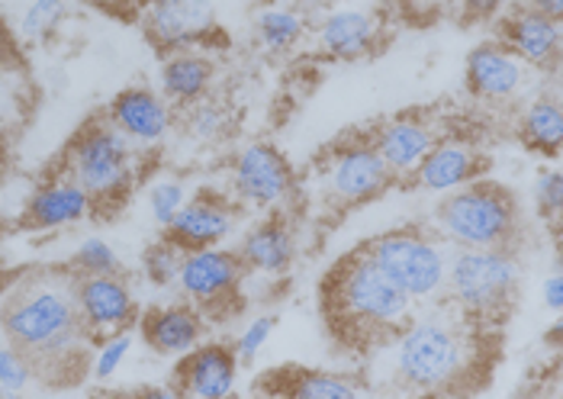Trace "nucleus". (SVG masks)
Returning <instances> with one entry per match:
<instances>
[{
    "instance_id": "obj_1",
    "label": "nucleus",
    "mask_w": 563,
    "mask_h": 399,
    "mask_svg": "<svg viewBox=\"0 0 563 399\" xmlns=\"http://www.w3.org/2000/svg\"><path fill=\"white\" fill-rule=\"evenodd\" d=\"M0 332L45 380L81 370L90 335L78 315L75 270L43 267L20 277L3 297Z\"/></svg>"
},
{
    "instance_id": "obj_2",
    "label": "nucleus",
    "mask_w": 563,
    "mask_h": 399,
    "mask_svg": "<svg viewBox=\"0 0 563 399\" xmlns=\"http://www.w3.org/2000/svg\"><path fill=\"white\" fill-rule=\"evenodd\" d=\"M486 325L454 303L409 319L393 339V377L412 394H464L479 377Z\"/></svg>"
},
{
    "instance_id": "obj_3",
    "label": "nucleus",
    "mask_w": 563,
    "mask_h": 399,
    "mask_svg": "<svg viewBox=\"0 0 563 399\" xmlns=\"http://www.w3.org/2000/svg\"><path fill=\"white\" fill-rule=\"evenodd\" d=\"M319 297L332 339L354 352L390 345L412 319V300L377 267L364 245L332 265Z\"/></svg>"
},
{
    "instance_id": "obj_4",
    "label": "nucleus",
    "mask_w": 563,
    "mask_h": 399,
    "mask_svg": "<svg viewBox=\"0 0 563 399\" xmlns=\"http://www.w3.org/2000/svg\"><path fill=\"white\" fill-rule=\"evenodd\" d=\"M434 232L454 248H512L521 232L519 200L496 180H471L441 197Z\"/></svg>"
},
{
    "instance_id": "obj_5",
    "label": "nucleus",
    "mask_w": 563,
    "mask_h": 399,
    "mask_svg": "<svg viewBox=\"0 0 563 399\" xmlns=\"http://www.w3.org/2000/svg\"><path fill=\"white\" fill-rule=\"evenodd\" d=\"M62 171L90 193L93 207H120L139 180V148L107 117L87 120L65 148Z\"/></svg>"
},
{
    "instance_id": "obj_6",
    "label": "nucleus",
    "mask_w": 563,
    "mask_h": 399,
    "mask_svg": "<svg viewBox=\"0 0 563 399\" xmlns=\"http://www.w3.org/2000/svg\"><path fill=\"white\" fill-rule=\"evenodd\" d=\"M521 265L512 248H454L448 255L444 293L483 325H499L519 293Z\"/></svg>"
},
{
    "instance_id": "obj_7",
    "label": "nucleus",
    "mask_w": 563,
    "mask_h": 399,
    "mask_svg": "<svg viewBox=\"0 0 563 399\" xmlns=\"http://www.w3.org/2000/svg\"><path fill=\"white\" fill-rule=\"evenodd\" d=\"M364 248L412 303H429L444 293L451 245L432 229L399 225L374 235Z\"/></svg>"
},
{
    "instance_id": "obj_8",
    "label": "nucleus",
    "mask_w": 563,
    "mask_h": 399,
    "mask_svg": "<svg viewBox=\"0 0 563 399\" xmlns=\"http://www.w3.org/2000/svg\"><path fill=\"white\" fill-rule=\"evenodd\" d=\"M245 277L249 267L242 265L239 252L213 245V248L184 252L174 287L203 315H229L242 300Z\"/></svg>"
},
{
    "instance_id": "obj_9",
    "label": "nucleus",
    "mask_w": 563,
    "mask_h": 399,
    "mask_svg": "<svg viewBox=\"0 0 563 399\" xmlns=\"http://www.w3.org/2000/svg\"><path fill=\"white\" fill-rule=\"evenodd\" d=\"M322 180H325V193L339 207H364L396 184L384 158L377 155L371 135L345 138V142L332 145L322 162Z\"/></svg>"
},
{
    "instance_id": "obj_10",
    "label": "nucleus",
    "mask_w": 563,
    "mask_h": 399,
    "mask_svg": "<svg viewBox=\"0 0 563 399\" xmlns=\"http://www.w3.org/2000/svg\"><path fill=\"white\" fill-rule=\"evenodd\" d=\"M232 190L242 207L280 210L297 193V171L271 142H252L232 162Z\"/></svg>"
},
{
    "instance_id": "obj_11",
    "label": "nucleus",
    "mask_w": 563,
    "mask_h": 399,
    "mask_svg": "<svg viewBox=\"0 0 563 399\" xmlns=\"http://www.w3.org/2000/svg\"><path fill=\"white\" fill-rule=\"evenodd\" d=\"M142 26L148 43L165 55L180 48H203L219 36L213 0H145Z\"/></svg>"
},
{
    "instance_id": "obj_12",
    "label": "nucleus",
    "mask_w": 563,
    "mask_h": 399,
    "mask_svg": "<svg viewBox=\"0 0 563 399\" xmlns=\"http://www.w3.org/2000/svg\"><path fill=\"white\" fill-rule=\"evenodd\" d=\"M75 300L90 342L139 322V300L123 274H75Z\"/></svg>"
},
{
    "instance_id": "obj_13",
    "label": "nucleus",
    "mask_w": 563,
    "mask_h": 399,
    "mask_svg": "<svg viewBox=\"0 0 563 399\" xmlns=\"http://www.w3.org/2000/svg\"><path fill=\"white\" fill-rule=\"evenodd\" d=\"M235 222H239L235 200L222 197L217 190H200V193L187 197V203L177 210V217L165 225V235L180 252L213 248L232 235Z\"/></svg>"
},
{
    "instance_id": "obj_14",
    "label": "nucleus",
    "mask_w": 563,
    "mask_h": 399,
    "mask_svg": "<svg viewBox=\"0 0 563 399\" xmlns=\"http://www.w3.org/2000/svg\"><path fill=\"white\" fill-rule=\"evenodd\" d=\"M242 361L232 345L210 342L180 355L174 367V390L187 399H225L235 394Z\"/></svg>"
},
{
    "instance_id": "obj_15",
    "label": "nucleus",
    "mask_w": 563,
    "mask_h": 399,
    "mask_svg": "<svg viewBox=\"0 0 563 399\" xmlns=\"http://www.w3.org/2000/svg\"><path fill=\"white\" fill-rule=\"evenodd\" d=\"M107 120L126 135L135 148H155L172 133L174 110L162 90L126 88L110 100Z\"/></svg>"
},
{
    "instance_id": "obj_16",
    "label": "nucleus",
    "mask_w": 563,
    "mask_h": 399,
    "mask_svg": "<svg viewBox=\"0 0 563 399\" xmlns=\"http://www.w3.org/2000/svg\"><path fill=\"white\" fill-rule=\"evenodd\" d=\"M499 43L506 45L516 58H521L528 68L538 71H554L561 62L563 30L558 20L531 10L528 3H521L516 10H509L499 23Z\"/></svg>"
},
{
    "instance_id": "obj_17",
    "label": "nucleus",
    "mask_w": 563,
    "mask_h": 399,
    "mask_svg": "<svg viewBox=\"0 0 563 399\" xmlns=\"http://www.w3.org/2000/svg\"><path fill=\"white\" fill-rule=\"evenodd\" d=\"M464 81H467L471 97H477L483 103H509L528 85V65L516 58L499 40L483 43L467 55Z\"/></svg>"
},
{
    "instance_id": "obj_18",
    "label": "nucleus",
    "mask_w": 563,
    "mask_h": 399,
    "mask_svg": "<svg viewBox=\"0 0 563 399\" xmlns=\"http://www.w3.org/2000/svg\"><path fill=\"white\" fill-rule=\"evenodd\" d=\"M93 210V200L78 180H71L65 171L45 178L26 200L20 225L30 232H62L68 225H78Z\"/></svg>"
},
{
    "instance_id": "obj_19",
    "label": "nucleus",
    "mask_w": 563,
    "mask_h": 399,
    "mask_svg": "<svg viewBox=\"0 0 563 399\" xmlns=\"http://www.w3.org/2000/svg\"><path fill=\"white\" fill-rule=\"evenodd\" d=\"M371 142L377 155L384 158L393 180H409L419 168V162L432 152L438 133L422 113H399L393 120H384L380 126H374Z\"/></svg>"
},
{
    "instance_id": "obj_20",
    "label": "nucleus",
    "mask_w": 563,
    "mask_h": 399,
    "mask_svg": "<svg viewBox=\"0 0 563 399\" xmlns=\"http://www.w3.org/2000/svg\"><path fill=\"white\" fill-rule=\"evenodd\" d=\"M486 171V155L479 152L477 142L467 138H438L432 152L419 162L412 171V184L429 193H451L471 180L483 178Z\"/></svg>"
},
{
    "instance_id": "obj_21",
    "label": "nucleus",
    "mask_w": 563,
    "mask_h": 399,
    "mask_svg": "<svg viewBox=\"0 0 563 399\" xmlns=\"http://www.w3.org/2000/svg\"><path fill=\"white\" fill-rule=\"evenodd\" d=\"M139 335L142 342L162 357H180L203 342L207 315L190 303H172V307H152L139 312Z\"/></svg>"
},
{
    "instance_id": "obj_22",
    "label": "nucleus",
    "mask_w": 563,
    "mask_h": 399,
    "mask_svg": "<svg viewBox=\"0 0 563 399\" xmlns=\"http://www.w3.org/2000/svg\"><path fill=\"white\" fill-rule=\"evenodd\" d=\"M235 252L249 274L280 277L297 262V232L284 213H271L242 235Z\"/></svg>"
},
{
    "instance_id": "obj_23",
    "label": "nucleus",
    "mask_w": 563,
    "mask_h": 399,
    "mask_svg": "<svg viewBox=\"0 0 563 399\" xmlns=\"http://www.w3.org/2000/svg\"><path fill=\"white\" fill-rule=\"evenodd\" d=\"M380 45V20L364 7H335L319 23V48L335 62H361Z\"/></svg>"
},
{
    "instance_id": "obj_24",
    "label": "nucleus",
    "mask_w": 563,
    "mask_h": 399,
    "mask_svg": "<svg viewBox=\"0 0 563 399\" xmlns=\"http://www.w3.org/2000/svg\"><path fill=\"white\" fill-rule=\"evenodd\" d=\"M217 85V58L203 48H180L165 55L162 93L174 107H194L210 97Z\"/></svg>"
},
{
    "instance_id": "obj_25",
    "label": "nucleus",
    "mask_w": 563,
    "mask_h": 399,
    "mask_svg": "<svg viewBox=\"0 0 563 399\" xmlns=\"http://www.w3.org/2000/svg\"><path fill=\"white\" fill-rule=\"evenodd\" d=\"M261 390L290 399H357L364 394V387L357 380H351L347 374L319 370V367L271 370L267 380L261 384Z\"/></svg>"
},
{
    "instance_id": "obj_26",
    "label": "nucleus",
    "mask_w": 563,
    "mask_h": 399,
    "mask_svg": "<svg viewBox=\"0 0 563 399\" xmlns=\"http://www.w3.org/2000/svg\"><path fill=\"white\" fill-rule=\"evenodd\" d=\"M521 145L541 158H558L563 145V110L558 93L534 97L519 117Z\"/></svg>"
},
{
    "instance_id": "obj_27",
    "label": "nucleus",
    "mask_w": 563,
    "mask_h": 399,
    "mask_svg": "<svg viewBox=\"0 0 563 399\" xmlns=\"http://www.w3.org/2000/svg\"><path fill=\"white\" fill-rule=\"evenodd\" d=\"M255 33L267 52H290L306 36V20L294 7H264L255 20Z\"/></svg>"
},
{
    "instance_id": "obj_28",
    "label": "nucleus",
    "mask_w": 563,
    "mask_h": 399,
    "mask_svg": "<svg viewBox=\"0 0 563 399\" xmlns=\"http://www.w3.org/2000/svg\"><path fill=\"white\" fill-rule=\"evenodd\" d=\"M68 20V3L65 0H33L20 20V33L30 43H45L58 33V26Z\"/></svg>"
},
{
    "instance_id": "obj_29",
    "label": "nucleus",
    "mask_w": 563,
    "mask_h": 399,
    "mask_svg": "<svg viewBox=\"0 0 563 399\" xmlns=\"http://www.w3.org/2000/svg\"><path fill=\"white\" fill-rule=\"evenodd\" d=\"M184 252L174 245L168 235H162L158 242H152L142 255V274L152 287H174L177 284V270H180Z\"/></svg>"
},
{
    "instance_id": "obj_30",
    "label": "nucleus",
    "mask_w": 563,
    "mask_h": 399,
    "mask_svg": "<svg viewBox=\"0 0 563 399\" xmlns=\"http://www.w3.org/2000/svg\"><path fill=\"white\" fill-rule=\"evenodd\" d=\"M93 357H90V377L97 380H110L113 374H120V367L126 364L132 345H135V335L132 329L123 332H113V335H103L100 342H93Z\"/></svg>"
},
{
    "instance_id": "obj_31",
    "label": "nucleus",
    "mask_w": 563,
    "mask_h": 399,
    "mask_svg": "<svg viewBox=\"0 0 563 399\" xmlns=\"http://www.w3.org/2000/svg\"><path fill=\"white\" fill-rule=\"evenodd\" d=\"M71 270H75L78 277H81V274H123V262H120V255L113 252V245H110L107 239L90 235V239H85V242L75 248Z\"/></svg>"
},
{
    "instance_id": "obj_32",
    "label": "nucleus",
    "mask_w": 563,
    "mask_h": 399,
    "mask_svg": "<svg viewBox=\"0 0 563 399\" xmlns=\"http://www.w3.org/2000/svg\"><path fill=\"white\" fill-rule=\"evenodd\" d=\"M33 380H36L33 364L20 355L10 342H0V387H3L10 397H16V394H23Z\"/></svg>"
},
{
    "instance_id": "obj_33",
    "label": "nucleus",
    "mask_w": 563,
    "mask_h": 399,
    "mask_svg": "<svg viewBox=\"0 0 563 399\" xmlns=\"http://www.w3.org/2000/svg\"><path fill=\"white\" fill-rule=\"evenodd\" d=\"M534 207L541 213V220H548L551 225L561 222L563 213V178L558 168H544L538 178H534Z\"/></svg>"
},
{
    "instance_id": "obj_34",
    "label": "nucleus",
    "mask_w": 563,
    "mask_h": 399,
    "mask_svg": "<svg viewBox=\"0 0 563 399\" xmlns=\"http://www.w3.org/2000/svg\"><path fill=\"white\" fill-rule=\"evenodd\" d=\"M187 203V187L180 180H158L152 184L148 190V210H152V220L158 222L162 229L177 217V210Z\"/></svg>"
},
{
    "instance_id": "obj_35",
    "label": "nucleus",
    "mask_w": 563,
    "mask_h": 399,
    "mask_svg": "<svg viewBox=\"0 0 563 399\" xmlns=\"http://www.w3.org/2000/svg\"><path fill=\"white\" fill-rule=\"evenodd\" d=\"M271 335H274V315H258V319H252L245 329H242V335L235 339V355L242 364H252L255 357L264 352V345L271 342Z\"/></svg>"
},
{
    "instance_id": "obj_36",
    "label": "nucleus",
    "mask_w": 563,
    "mask_h": 399,
    "mask_svg": "<svg viewBox=\"0 0 563 399\" xmlns=\"http://www.w3.org/2000/svg\"><path fill=\"white\" fill-rule=\"evenodd\" d=\"M187 110H190V117H187L190 135H197V138H217L225 130V110L219 103H213L210 97L200 100V103H194V107H187Z\"/></svg>"
},
{
    "instance_id": "obj_37",
    "label": "nucleus",
    "mask_w": 563,
    "mask_h": 399,
    "mask_svg": "<svg viewBox=\"0 0 563 399\" xmlns=\"http://www.w3.org/2000/svg\"><path fill=\"white\" fill-rule=\"evenodd\" d=\"M541 303L548 307V310L554 312V315H561L563 310V277L561 270L554 267L548 277H544V284H541Z\"/></svg>"
},
{
    "instance_id": "obj_38",
    "label": "nucleus",
    "mask_w": 563,
    "mask_h": 399,
    "mask_svg": "<svg viewBox=\"0 0 563 399\" xmlns=\"http://www.w3.org/2000/svg\"><path fill=\"white\" fill-rule=\"evenodd\" d=\"M461 7H464L471 16H493V13L503 7V0H461Z\"/></svg>"
},
{
    "instance_id": "obj_39",
    "label": "nucleus",
    "mask_w": 563,
    "mask_h": 399,
    "mask_svg": "<svg viewBox=\"0 0 563 399\" xmlns=\"http://www.w3.org/2000/svg\"><path fill=\"white\" fill-rule=\"evenodd\" d=\"M528 7L551 16V20H558V23L563 20V0H528Z\"/></svg>"
},
{
    "instance_id": "obj_40",
    "label": "nucleus",
    "mask_w": 563,
    "mask_h": 399,
    "mask_svg": "<svg viewBox=\"0 0 563 399\" xmlns=\"http://www.w3.org/2000/svg\"><path fill=\"white\" fill-rule=\"evenodd\" d=\"M10 62H16V48H13V40L3 33V26H0V75H3V68L10 65Z\"/></svg>"
},
{
    "instance_id": "obj_41",
    "label": "nucleus",
    "mask_w": 563,
    "mask_h": 399,
    "mask_svg": "<svg viewBox=\"0 0 563 399\" xmlns=\"http://www.w3.org/2000/svg\"><path fill=\"white\" fill-rule=\"evenodd\" d=\"M87 3H100V7H117L120 0H87Z\"/></svg>"
},
{
    "instance_id": "obj_42",
    "label": "nucleus",
    "mask_w": 563,
    "mask_h": 399,
    "mask_svg": "<svg viewBox=\"0 0 563 399\" xmlns=\"http://www.w3.org/2000/svg\"><path fill=\"white\" fill-rule=\"evenodd\" d=\"M0 171H3V155H0Z\"/></svg>"
},
{
    "instance_id": "obj_43",
    "label": "nucleus",
    "mask_w": 563,
    "mask_h": 399,
    "mask_svg": "<svg viewBox=\"0 0 563 399\" xmlns=\"http://www.w3.org/2000/svg\"><path fill=\"white\" fill-rule=\"evenodd\" d=\"M0 235H3V225H0Z\"/></svg>"
}]
</instances>
